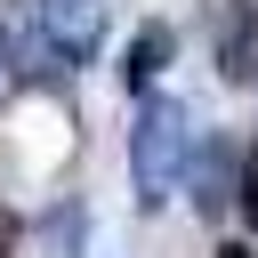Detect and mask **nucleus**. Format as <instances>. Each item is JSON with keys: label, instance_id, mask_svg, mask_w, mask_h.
Here are the masks:
<instances>
[{"label": "nucleus", "instance_id": "1", "mask_svg": "<svg viewBox=\"0 0 258 258\" xmlns=\"http://www.w3.org/2000/svg\"><path fill=\"white\" fill-rule=\"evenodd\" d=\"M185 161H194V113H185L177 97H145V105H137V129H129L137 210H161V202L185 185Z\"/></svg>", "mask_w": 258, "mask_h": 258}, {"label": "nucleus", "instance_id": "2", "mask_svg": "<svg viewBox=\"0 0 258 258\" xmlns=\"http://www.w3.org/2000/svg\"><path fill=\"white\" fill-rule=\"evenodd\" d=\"M210 48H218V73L234 89L258 81V0H218L210 8Z\"/></svg>", "mask_w": 258, "mask_h": 258}, {"label": "nucleus", "instance_id": "3", "mask_svg": "<svg viewBox=\"0 0 258 258\" xmlns=\"http://www.w3.org/2000/svg\"><path fill=\"white\" fill-rule=\"evenodd\" d=\"M40 32L64 64H89L105 40V0H40Z\"/></svg>", "mask_w": 258, "mask_h": 258}, {"label": "nucleus", "instance_id": "4", "mask_svg": "<svg viewBox=\"0 0 258 258\" xmlns=\"http://www.w3.org/2000/svg\"><path fill=\"white\" fill-rule=\"evenodd\" d=\"M185 169H194V202H202V218H218V210H234V202H242V153H234L226 137H210Z\"/></svg>", "mask_w": 258, "mask_h": 258}, {"label": "nucleus", "instance_id": "5", "mask_svg": "<svg viewBox=\"0 0 258 258\" xmlns=\"http://www.w3.org/2000/svg\"><path fill=\"white\" fill-rule=\"evenodd\" d=\"M169 56H177V32H169V24L153 16V24H145V32L129 40V64H121V81H129V89L145 97V81H161V73H169Z\"/></svg>", "mask_w": 258, "mask_h": 258}, {"label": "nucleus", "instance_id": "6", "mask_svg": "<svg viewBox=\"0 0 258 258\" xmlns=\"http://www.w3.org/2000/svg\"><path fill=\"white\" fill-rule=\"evenodd\" d=\"M81 242H89V210H81V202H56V210L40 218V250H48V258H81Z\"/></svg>", "mask_w": 258, "mask_h": 258}, {"label": "nucleus", "instance_id": "7", "mask_svg": "<svg viewBox=\"0 0 258 258\" xmlns=\"http://www.w3.org/2000/svg\"><path fill=\"white\" fill-rule=\"evenodd\" d=\"M242 218H250V226H258V145H250V153H242Z\"/></svg>", "mask_w": 258, "mask_h": 258}, {"label": "nucleus", "instance_id": "8", "mask_svg": "<svg viewBox=\"0 0 258 258\" xmlns=\"http://www.w3.org/2000/svg\"><path fill=\"white\" fill-rule=\"evenodd\" d=\"M218 258H250V250H242V242H226V250H218Z\"/></svg>", "mask_w": 258, "mask_h": 258}, {"label": "nucleus", "instance_id": "9", "mask_svg": "<svg viewBox=\"0 0 258 258\" xmlns=\"http://www.w3.org/2000/svg\"><path fill=\"white\" fill-rule=\"evenodd\" d=\"M0 56H8V32H0Z\"/></svg>", "mask_w": 258, "mask_h": 258}]
</instances>
